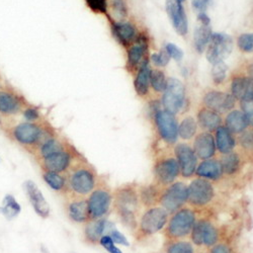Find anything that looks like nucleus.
Masks as SVG:
<instances>
[{
	"instance_id": "obj_44",
	"label": "nucleus",
	"mask_w": 253,
	"mask_h": 253,
	"mask_svg": "<svg viewBox=\"0 0 253 253\" xmlns=\"http://www.w3.org/2000/svg\"><path fill=\"white\" fill-rule=\"evenodd\" d=\"M241 112L244 114L249 126L253 128V98L240 101Z\"/></svg>"
},
{
	"instance_id": "obj_12",
	"label": "nucleus",
	"mask_w": 253,
	"mask_h": 253,
	"mask_svg": "<svg viewBox=\"0 0 253 253\" xmlns=\"http://www.w3.org/2000/svg\"><path fill=\"white\" fill-rule=\"evenodd\" d=\"M159 137L168 145H174L178 139V124L174 115L159 110L153 116Z\"/></svg>"
},
{
	"instance_id": "obj_42",
	"label": "nucleus",
	"mask_w": 253,
	"mask_h": 253,
	"mask_svg": "<svg viewBox=\"0 0 253 253\" xmlns=\"http://www.w3.org/2000/svg\"><path fill=\"white\" fill-rule=\"evenodd\" d=\"M238 48L246 53L253 51V33L251 34H242L237 40Z\"/></svg>"
},
{
	"instance_id": "obj_45",
	"label": "nucleus",
	"mask_w": 253,
	"mask_h": 253,
	"mask_svg": "<svg viewBox=\"0 0 253 253\" xmlns=\"http://www.w3.org/2000/svg\"><path fill=\"white\" fill-rule=\"evenodd\" d=\"M109 253H123V251L116 245L109 234H104L101 236L98 242Z\"/></svg>"
},
{
	"instance_id": "obj_54",
	"label": "nucleus",
	"mask_w": 253,
	"mask_h": 253,
	"mask_svg": "<svg viewBox=\"0 0 253 253\" xmlns=\"http://www.w3.org/2000/svg\"><path fill=\"white\" fill-rule=\"evenodd\" d=\"M178 1H179V2H181V3H182V2H183V1H185V0H178Z\"/></svg>"
},
{
	"instance_id": "obj_28",
	"label": "nucleus",
	"mask_w": 253,
	"mask_h": 253,
	"mask_svg": "<svg viewBox=\"0 0 253 253\" xmlns=\"http://www.w3.org/2000/svg\"><path fill=\"white\" fill-rule=\"evenodd\" d=\"M231 94L238 100L253 98V82L249 77H236L231 83Z\"/></svg>"
},
{
	"instance_id": "obj_43",
	"label": "nucleus",
	"mask_w": 253,
	"mask_h": 253,
	"mask_svg": "<svg viewBox=\"0 0 253 253\" xmlns=\"http://www.w3.org/2000/svg\"><path fill=\"white\" fill-rule=\"evenodd\" d=\"M85 2L92 11L108 15V0H85Z\"/></svg>"
},
{
	"instance_id": "obj_39",
	"label": "nucleus",
	"mask_w": 253,
	"mask_h": 253,
	"mask_svg": "<svg viewBox=\"0 0 253 253\" xmlns=\"http://www.w3.org/2000/svg\"><path fill=\"white\" fill-rule=\"evenodd\" d=\"M45 182L54 191H62L66 184V179L60 173L46 171L43 175Z\"/></svg>"
},
{
	"instance_id": "obj_16",
	"label": "nucleus",
	"mask_w": 253,
	"mask_h": 253,
	"mask_svg": "<svg viewBox=\"0 0 253 253\" xmlns=\"http://www.w3.org/2000/svg\"><path fill=\"white\" fill-rule=\"evenodd\" d=\"M24 108H26V104L22 95L12 88H0V115H16Z\"/></svg>"
},
{
	"instance_id": "obj_30",
	"label": "nucleus",
	"mask_w": 253,
	"mask_h": 253,
	"mask_svg": "<svg viewBox=\"0 0 253 253\" xmlns=\"http://www.w3.org/2000/svg\"><path fill=\"white\" fill-rule=\"evenodd\" d=\"M225 126L234 135H240L248 129V122L241 111L232 110L225 118Z\"/></svg>"
},
{
	"instance_id": "obj_38",
	"label": "nucleus",
	"mask_w": 253,
	"mask_h": 253,
	"mask_svg": "<svg viewBox=\"0 0 253 253\" xmlns=\"http://www.w3.org/2000/svg\"><path fill=\"white\" fill-rule=\"evenodd\" d=\"M167 79L161 70H151L150 85L156 92H164L167 87Z\"/></svg>"
},
{
	"instance_id": "obj_23",
	"label": "nucleus",
	"mask_w": 253,
	"mask_h": 253,
	"mask_svg": "<svg viewBox=\"0 0 253 253\" xmlns=\"http://www.w3.org/2000/svg\"><path fill=\"white\" fill-rule=\"evenodd\" d=\"M215 132L216 133L214 137L216 142V148L219 153L225 155L235 150L237 141L233 133H231L225 126L222 125Z\"/></svg>"
},
{
	"instance_id": "obj_35",
	"label": "nucleus",
	"mask_w": 253,
	"mask_h": 253,
	"mask_svg": "<svg viewBox=\"0 0 253 253\" xmlns=\"http://www.w3.org/2000/svg\"><path fill=\"white\" fill-rule=\"evenodd\" d=\"M198 123L194 117H185L178 124V137L182 140H191L197 135Z\"/></svg>"
},
{
	"instance_id": "obj_10",
	"label": "nucleus",
	"mask_w": 253,
	"mask_h": 253,
	"mask_svg": "<svg viewBox=\"0 0 253 253\" xmlns=\"http://www.w3.org/2000/svg\"><path fill=\"white\" fill-rule=\"evenodd\" d=\"M233 50V40L224 33H215L211 36L207 46L206 57L211 64L222 62L228 58Z\"/></svg>"
},
{
	"instance_id": "obj_49",
	"label": "nucleus",
	"mask_w": 253,
	"mask_h": 253,
	"mask_svg": "<svg viewBox=\"0 0 253 253\" xmlns=\"http://www.w3.org/2000/svg\"><path fill=\"white\" fill-rule=\"evenodd\" d=\"M112 7L115 14L119 18H124L126 16V14H128L126 5L124 0H112Z\"/></svg>"
},
{
	"instance_id": "obj_7",
	"label": "nucleus",
	"mask_w": 253,
	"mask_h": 253,
	"mask_svg": "<svg viewBox=\"0 0 253 253\" xmlns=\"http://www.w3.org/2000/svg\"><path fill=\"white\" fill-rule=\"evenodd\" d=\"M11 136L17 143L26 147L40 146L42 142L48 138L45 137V129L36 122H26L16 125L11 130Z\"/></svg>"
},
{
	"instance_id": "obj_41",
	"label": "nucleus",
	"mask_w": 253,
	"mask_h": 253,
	"mask_svg": "<svg viewBox=\"0 0 253 253\" xmlns=\"http://www.w3.org/2000/svg\"><path fill=\"white\" fill-rule=\"evenodd\" d=\"M239 144L247 152L253 151V129L245 130L239 136Z\"/></svg>"
},
{
	"instance_id": "obj_51",
	"label": "nucleus",
	"mask_w": 253,
	"mask_h": 253,
	"mask_svg": "<svg viewBox=\"0 0 253 253\" xmlns=\"http://www.w3.org/2000/svg\"><path fill=\"white\" fill-rule=\"evenodd\" d=\"M24 117L28 122H37L40 119V113L36 108L27 107L24 110Z\"/></svg>"
},
{
	"instance_id": "obj_1",
	"label": "nucleus",
	"mask_w": 253,
	"mask_h": 253,
	"mask_svg": "<svg viewBox=\"0 0 253 253\" xmlns=\"http://www.w3.org/2000/svg\"><path fill=\"white\" fill-rule=\"evenodd\" d=\"M114 208L121 222L132 231L138 226V212L141 205L138 188L133 184H126L117 188L113 195Z\"/></svg>"
},
{
	"instance_id": "obj_53",
	"label": "nucleus",
	"mask_w": 253,
	"mask_h": 253,
	"mask_svg": "<svg viewBox=\"0 0 253 253\" xmlns=\"http://www.w3.org/2000/svg\"><path fill=\"white\" fill-rule=\"evenodd\" d=\"M248 73H249V78L252 80V82H253V65H251V66H249V68H248Z\"/></svg>"
},
{
	"instance_id": "obj_3",
	"label": "nucleus",
	"mask_w": 253,
	"mask_h": 253,
	"mask_svg": "<svg viewBox=\"0 0 253 253\" xmlns=\"http://www.w3.org/2000/svg\"><path fill=\"white\" fill-rule=\"evenodd\" d=\"M170 214L161 206H153L145 210L136 229L137 238H148L164 230Z\"/></svg>"
},
{
	"instance_id": "obj_20",
	"label": "nucleus",
	"mask_w": 253,
	"mask_h": 253,
	"mask_svg": "<svg viewBox=\"0 0 253 253\" xmlns=\"http://www.w3.org/2000/svg\"><path fill=\"white\" fill-rule=\"evenodd\" d=\"M193 149L201 160H207L214 158L217 152L215 137L211 132H202L198 134L194 141Z\"/></svg>"
},
{
	"instance_id": "obj_21",
	"label": "nucleus",
	"mask_w": 253,
	"mask_h": 253,
	"mask_svg": "<svg viewBox=\"0 0 253 253\" xmlns=\"http://www.w3.org/2000/svg\"><path fill=\"white\" fill-rule=\"evenodd\" d=\"M72 153L67 149L54 153L42 159V165L46 171L61 173L66 171L72 163Z\"/></svg>"
},
{
	"instance_id": "obj_22",
	"label": "nucleus",
	"mask_w": 253,
	"mask_h": 253,
	"mask_svg": "<svg viewBox=\"0 0 253 253\" xmlns=\"http://www.w3.org/2000/svg\"><path fill=\"white\" fill-rule=\"evenodd\" d=\"M195 175L212 182L220 180L224 176L220 160L216 158L202 160L198 164Z\"/></svg>"
},
{
	"instance_id": "obj_27",
	"label": "nucleus",
	"mask_w": 253,
	"mask_h": 253,
	"mask_svg": "<svg viewBox=\"0 0 253 253\" xmlns=\"http://www.w3.org/2000/svg\"><path fill=\"white\" fill-rule=\"evenodd\" d=\"M197 123L206 132H213L221 126L222 118L219 113L208 108H203L198 113Z\"/></svg>"
},
{
	"instance_id": "obj_24",
	"label": "nucleus",
	"mask_w": 253,
	"mask_h": 253,
	"mask_svg": "<svg viewBox=\"0 0 253 253\" xmlns=\"http://www.w3.org/2000/svg\"><path fill=\"white\" fill-rule=\"evenodd\" d=\"M220 162L222 165L223 174L228 177H234L238 175L243 169V158L236 151H232L223 155Z\"/></svg>"
},
{
	"instance_id": "obj_5",
	"label": "nucleus",
	"mask_w": 253,
	"mask_h": 253,
	"mask_svg": "<svg viewBox=\"0 0 253 253\" xmlns=\"http://www.w3.org/2000/svg\"><path fill=\"white\" fill-rule=\"evenodd\" d=\"M96 175L88 165L80 164L76 166L69 176V187L80 197L87 196L96 186Z\"/></svg>"
},
{
	"instance_id": "obj_17",
	"label": "nucleus",
	"mask_w": 253,
	"mask_h": 253,
	"mask_svg": "<svg viewBox=\"0 0 253 253\" xmlns=\"http://www.w3.org/2000/svg\"><path fill=\"white\" fill-rule=\"evenodd\" d=\"M165 9L175 32L179 36H185L188 32V23L182 3L178 0H166Z\"/></svg>"
},
{
	"instance_id": "obj_48",
	"label": "nucleus",
	"mask_w": 253,
	"mask_h": 253,
	"mask_svg": "<svg viewBox=\"0 0 253 253\" xmlns=\"http://www.w3.org/2000/svg\"><path fill=\"white\" fill-rule=\"evenodd\" d=\"M165 50L168 53V55H169V57L172 58L173 60H175L176 62H180L183 59V56H184L183 51L179 47H177L176 45H174L172 43L167 44L165 46Z\"/></svg>"
},
{
	"instance_id": "obj_11",
	"label": "nucleus",
	"mask_w": 253,
	"mask_h": 253,
	"mask_svg": "<svg viewBox=\"0 0 253 253\" xmlns=\"http://www.w3.org/2000/svg\"><path fill=\"white\" fill-rule=\"evenodd\" d=\"M155 183L165 187L176 181L180 175L178 163L174 156L160 157L155 161L153 168Z\"/></svg>"
},
{
	"instance_id": "obj_56",
	"label": "nucleus",
	"mask_w": 253,
	"mask_h": 253,
	"mask_svg": "<svg viewBox=\"0 0 253 253\" xmlns=\"http://www.w3.org/2000/svg\"><path fill=\"white\" fill-rule=\"evenodd\" d=\"M0 83H1V78H0Z\"/></svg>"
},
{
	"instance_id": "obj_2",
	"label": "nucleus",
	"mask_w": 253,
	"mask_h": 253,
	"mask_svg": "<svg viewBox=\"0 0 253 253\" xmlns=\"http://www.w3.org/2000/svg\"><path fill=\"white\" fill-rule=\"evenodd\" d=\"M197 211L192 207H182L172 213L164 228V234L168 240L184 239L191 235L197 221Z\"/></svg>"
},
{
	"instance_id": "obj_25",
	"label": "nucleus",
	"mask_w": 253,
	"mask_h": 253,
	"mask_svg": "<svg viewBox=\"0 0 253 253\" xmlns=\"http://www.w3.org/2000/svg\"><path fill=\"white\" fill-rule=\"evenodd\" d=\"M109 225L110 223L102 218L89 220L84 229V236L87 242L91 244L98 243L101 236L107 234L105 232H109Z\"/></svg>"
},
{
	"instance_id": "obj_19",
	"label": "nucleus",
	"mask_w": 253,
	"mask_h": 253,
	"mask_svg": "<svg viewBox=\"0 0 253 253\" xmlns=\"http://www.w3.org/2000/svg\"><path fill=\"white\" fill-rule=\"evenodd\" d=\"M24 189L35 210V212L41 218H48L50 215V206L44 198L43 194L40 191L38 185L32 180H27L24 183Z\"/></svg>"
},
{
	"instance_id": "obj_18",
	"label": "nucleus",
	"mask_w": 253,
	"mask_h": 253,
	"mask_svg": "<svg viewBox=\"0 0 253 253\" xmlns=\"http://www.w3.org/2000/svg\"><path fill=\"white\" fill-rule=\"evenodd\" d=\"M212 34L210 17L205 12L199 13L194 31V44L198 53L202 54L205 51Z\"/></svg>"
},
{
	"instance_id": "obj_47",
	"label": "nucleus",
	"mask_w": 253,
	"mask_h": 253,
	"mask_svg": "<svg viewBox=\"0 0 253 253\" xmlns=\"http://www.w3.org/2000/svg\"><path fill=\"white\" fill-rule=\"evenodd\" d=\"M107 234H109L111 236V238L113 239V241L116 244H119V245H122V246H125V247L130 246V242L128 241V239H126V237L119 230L111 229Z\"/></svg>"
},
{
	"instance_id": "obj_52",
	"label": "nucleus",
	"mask_w": 253,
	"mask_h": 253,
	"mask_svg": "<svg viewBox=\"0 0 253 253\" xmlns=\"http://www.w3.org/2000/svg\"><path fill=\"white\" fill-rule=\"evenodd\" d=\"M210 0H193V7L199 13L205 12V9Z\"/></svg>"
},
{
	"instance_id": "obj_40",
	"label": "nucleus",
	"mask_w": 253,
	"mask_h": 253,
	"mask_svg": "<svg viewBox=\"0 0 253 253\" xmlns=\"http://www.w3.org/2000/svg\"><path fill=\"white\" fill-rule=\"evenodd\" d=\"M227 71H228V67L224 63V61L217 62L215 64H213L212 78L214 83L217 84V85L223 83L227 77Z\"/></svg>"
},
{
	"instance_id": "obj_46",
	"label": "nucleus",
	"mask_w": 253,
	"mask_h": 253,
	"mask_svg": "<svg viewBox=\"0 0 253 253\" xmlns=\"http://www.w3.org/2000/svg\"><path fill=\"white\" fill-rule=\"evenodd\" d=\"M151 61L154 65L158 67L166 66L170 61V57L166 50H160L158 53H154L151 56Z\"/></svg>"
},
{
	"instance_id": "obj_15",
	"label": "nucleus",
	"mask_w": 253,
	"mask_h": 253,
	"mask_svg": "<svg viewBox=\"0 0 253 253\" xmlns=\"http://www.w3.org/2000/svg\"><path fill=\"white\" fill-rule=\"evenodd\" d=\"M235 102L236 99L233 95L218 90H211L204 96V104L206 108L219 114L229 113L230 111L234 110Z\"/></svg>"
},
{
	"instance_id": "obj_33",
	"label": "nucleus",
	"mask_w": 253,
	"mask_h": 253,
	"mask_svg": "<svg viewBox=\"0 0 253 253\" xmlns=\"http://www.w3.org/2000/svg\"><path fill=\"white\" fill-rule=\"evenodd\" d=\"M134 43L128 50V64L131 67H136L140 64L147 51V40L143 36H138Z\"/></svg>"
},
{
	"instance_id": "obj_31",
	"label": "nucleus",
	"mask_w": 253,
	"mask_h": 253,
	"mask_svg": "<svg viewBox=\"0 0 253 253\" xmlns=\"http://www.w3.org/2000/svg\"><path fill=\"white\" fill-rule=\"evenodd\" d=\"M150 74H151V68L149 65V61L145 60L143 61L142 65L139 69V72L134 81V87H135L136 93L142 97L148 94L149 85H150Z\"/></svg>"
},
{
	"instance_id": "obj_6",
	"label": "nucleus",
	"mask_w": 253,
	"mask_h": 253,
	"mask_svg": "<svg viewBox=\"0 0 253 253\" xmlns=\"http://www.w3.org/2000/svg\"><path fill=\"white\" fill-rule=\"evenodd\" d=\"M187 204V184L183 181H174L163 187L159 206L170 215Z\"/></svg>"
},
{
	"instance_id": "obj_9",
	"label": "nucleus",
	"mask_w": 253,
	"mask_h": 253,
	"mask_svg": "<svg viewBox=\"0 0 253 253\" xmlns=\"http://www.w3.org/2000/svg\"><path fill=\"white\" fill-rule=\"evenodd\" d=\"M185 103V86L176 79L170 78L167 81V87L162 96V105L165 111L172 115L178 114Z\"/></svg>"
},
{
	"instance_id": "obj_50",
	"label": "nucleus",
	"mask_w": 253,
	"mask_h": 253,
	"mask_svg": "<svg viewBox=\"0 0 253 253\" xmlns=\"http://www.w3.org/2000/svg\"><path fill=\"white\" fill-rule=\"evenodd\" d=\"M209 253H233L232 248L226 242H218L210 248Z\"/></svg>"
},
{
	"instance_id": "obj_55",
	"label": "nucleus",
	"mask_w": 253,
	"mask_h": 253,
	"mask_svg": "<svg viewBox=\"0 0 253 253\" xmlns=\"http://www.w3.org/2000/svg\"><path fill=\"white\" fill-rule=\"evenodd\" d=\"M200 253H209V252H200Z\"/></svg>"
},
{
	"instance_id": "obj_37",
	"label": "nucleus",
	"mask_w": 253,
	"mask_h": 253,
	"mask_svg": "<svg viewBox=\"0 0 253 253\" xmlns=\"http://www.w3.org/2000/svg\"><path fill=\"white\" fill-rule=\"evenodd\" d=\"M165 253H196V250L192 241L178 239L169 240L166 245Z\"/></svg>"
},
{
	"instance_id": "obj_14",
	"label": "nucleus",
	"mask_w": 253,
	"mask_h": 253,
	"mask_svg": "<svg viewBox=\"0 0 253 253\" xmlns=\"http://www.w3.org/2000/svg\"><path fill=\"white\" fill-rule=\"evenodd\" d=\"M174 157L178 163L180 175L183 178H191L196 174L199 158L193 147L185 143H178L174 146Z\"/></svg>"
},
{
	"instance_id": "obj_29",
	"label": "nucleus",
	"mask_w": 253,
	"mask_h": 253,
	"mask_svg": "<svg viewBox=\"0 0 253 253\" xmlns=\"http://www.w3.org/2000/svg\"><path fill=\"white\" fill-rule=\"evenodd\" d=\"M162 189L163 187L155 182L140 186L138 188V195L141 205H143L146 208L159 205Z\"/></svg>"
},
{
	"instance_id": "obj_34",
	"label": "nucleus",
	"mask_w": 253,
	"mask_h": 253,
	"mask_svg": "<svg viewBox=\"0 0 253 253\" xmlns=\"http://www.w3.org/2000/svg\"><path fill=\"white\" fill-rule=\"evenodd\" d=\"M66 148L64 143L53 136H50L42 142L39 146V154L42 157V159H43L54 153L63 151Z\"/></svg>"
},
{
	"instance_id": "obj_4",
	"label": "nucleus",
	"mask_w": 253,
	"mask_h": 253,
	"mask_svg": "<svg viewBox=\"0 0 253 253\" xmlns=\"http://www.w3.org/2000/svg\"><path fill=\"white\" fill-rule=\"evenodd\" d=\"M216 198V189L212 181L196 177L187 185V204L194 209H204Z\"/></svg>"
},
{
	"instance_id": "obj_8",
	"label": "nucleus",
	"mask_w": 253,
	"mask_h": 253,
	"mask_svg": "<svg viewBox=\"0 0 253 253\" xmlns=\"http://www.w3.org/2000/svg\"><path fill=\"white\" fill-rule=\"evenodd\" d=\"M191 241L198 247L211 248L220 241L218 227L209 219H197L191 232Z\"/></svg>"
},
{
	"instance_id": "obj_32",
	"label": "nucleus",
	"mask_w": 253,
	"mask_h": 253,
	"mask_svg": "<svg viewBox=\"0 0 253 253\" xmlns=\"http://www.w3.org/2000/svg\"><path fill=\"white\" fill-rule=\"evenodd\" d=\"M70 219L76 223H87L90 220L87 201L76 200L68 205L67 209Z\"/></svg>"
},
{
	"instance_id": "obj_13",
	"label": "nucleus",
	"mask_w": 253,
	"mask_h": 253,
	"mask_svg": "<svg viewBox=\"0 0 253 253\" xmlns=\"http://www.w3.org/2000/svg\"><path fill=\"white\" fill-rule=\"evenodd\" d=\"M112 205L113 194L110 189L103 186L95 187L87 200L90 220L103 218L110 212Z\"/></svg>"
},
{
	"instance_id": "obj_26",
	"label": "nucleus",
	"mask_w": 253,
	"mask_h": 253,
	"mask_svg": "<svg viewBox=\"0 0 253 253\" xmlns=\"http://www.w3.org/2000/svg\"><path fill=\"white\" fill-rule=\"evenodd\" d=\"M112 31L117 41L125 47L129 46L131 43L135 42L138 37L137 30L131 23H113Z\"/></svg>"
},
{
	"instance_id": "obj_36",
	"label": "nucleus",
	"mask_w": 253,
	"mask_h": 253,
	"mask_svg": "<svg viewBox=\"0 0 253 253\" xmlns=\"http://www.w3.org/2000/svg\"><path fill=\"white\" fill-rule=\"evenodd\" d=\"M0 212L7 219L12 220L16 218L19 213L22 212V208L16 200L11 195H6L2 202V207H0Z\"/></svg>"
}]
</instances>
